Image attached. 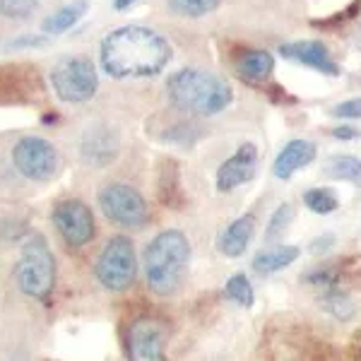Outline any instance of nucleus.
Here are the masks:
<instances>
[{"label": "nucleus", "instance_id": "nucleus-19", "mask_svg": "<svg viewBox=\"0 0 361 361\" xmlns=\"http://www.w3.org/2000/svg\"><path fill=\"white\" fill-rule=\"evenodd\" d=\"M301 255V250L296 246H272L260 250L253 258V270L258 275H275V272L284 270V267L294 265L296 258Z\"/></svg>", "mask_w": 361, "mask_h": 361}, {"label": "nucleus", "instance_id": "nucleus-15", "mask_svg": "<svg viewBox=\"0 0 361 361\" xmlns=\"http://www.w3.org/2000/svg\"><path fill=\"white\" fill-rule=\"evenodd\" d=\"M316 159V145L308 142V140H292L282 147V152L277 154L275 164H272V173L277 178L287 180L292 178L299 169L308 166Z\"/></svg>", "mask_w": 361, "mask_h": 361}, {"label": "nucleus", "instance_id": "nucleus-34", "mask_svg": "<svg viewBox=\"0 0 361 361\" xmlns=\"http://www.w3.org/2000/svg\"><path fill=\"white\" fill-rule=\"evenodd\" d=\"M133 3H135V0H114L116 10H126V8H130Z\"/></svg>", "mask_w": 361, "mask_h": 361}, {"label": "nucleus", "instance_id": "nucleus-18", "mask_svg": "<svg viewBox=\"0 0 361 361\" xmlns=\"http://www.w3.org/2000/svg\"><path fill=\"white\" fill-rule=\"evenodd\" d=\"M157 195L164 205L178 209V205L183 202V190H180V173H178V164L173 159H164L159 161V176H157Z\"/></svg>", "mask_w": 361, "mask_h": 361}, {"label": "nucleus", "instance_id": "nucleus-27", "mask_svg": "<svg viewBox=\"0 0 361 361\" xmlns=\"http://www.w3.org/2000/svg\"><path fill=\"white\" fill-rule=\"evenodd\" d=\"M306 282L313 284L316 289H323V292L340 289V270L337 267H318V270L308 272Z\"/></svg>", "mask_w": 361, "mask_h": 361}, {"label": "nucleus", "instance_id": "nucleus-31", "mask_svg": "<svg viewBox=\"0 0 361 361\" xmlns=\"http://www.w3.org/2000/svg\"><path fill=\"white\" fill-rule=\"evenodd\" d=\"M46 44L44 37H25V39H15V42L8 44V49H22V46H42Z\"/></svg>", "mask_w": 361, "mask_h": 361}, {"label": "nucleus", "instance_id": "nucleus-3", "mask_svg": "<svg viewBox=\"0 0 361 361\" xmlns=\"http://www.w3.org/2000/svg\"><path fill=\"white\" fill-rule=\"evenodd\" d=\"M145 277L157 296H171L180 287L190 263L188 236L178 229L159 231L145 248Z\"/></svg>", "mask_w": 361, "mask_h": 361}, {"label": "nucleus", "instance_id": "nucleus-16", "mask_svg": "<svg viewBox=\"0 0 361 361\" xmlns=\"http://www.w3.org/2000/svg\"><path fill=\"white\" fill-rule=\"evenodd\" d=\"M234 70L243 82L265 85L272 78V73H275V58H272V54H267V51L253 49L236 58Z\"/></svg>", "mask_w": 361, "mask_h": 361}, {"label": "nucleus", "instance_id": "nucleus-21", "mask_svg": "<svg viewBox=\"0 0 361 361\" xmlns=\"http://www.w3.org/2000/svg\"><path fill=\"white\" fill-rule=\"evenodd\" d=\"M325 173H328L330 178L349 180V183L361 188V159H357V157H349V154L330 157V159L325 161Z\"/></svg>", "mask_w": 361, "mask_h": 361}, {"label": "nucleus", "instance_id": "nucleus-9", "mask_svg": "<svg viewBox=\"0 0 361 361\" xmlns=\"http://www.w3.org/2000/svg\"><path fill=\"white\" fill-rule=\"evenodd\" d=\"M13 164L25 178L51 180L58 171V152L49 140L27 135L15 145Z\"/></svg>", "mask_w": 361, "mask_h": 361}, {"label": "nucleus", "instance_id": "nucleus-24", "mask_svg": "<svg viewBox=\"0 0 361 361\" xmlns=\"http://www.w3.org/2000/svg\"><path fill=\"white\" fill-rule=\"evenodd\" d=\"M304 202L306 207L311 209V212L316 214H330L335 212L337 207H340V202H337V195L333 190L328 188H311L304 193Z\"/></svg>", "mask_w": 361, "mask_h": 361}, {"label": "nucleus", "instance_id": "nucleus-7", "mask_svg": "<svg viewBox=\"0 0 361 361\" xmlns=\"http://www.w3.org/2000/svg\"><path fill=\"white\" fill-rule=\"evenodd\" d=\"M99 207L111 222L128 226V229H142L149 222V205L133 185L128 183H106L99 188Z\"/></svg>", "mask_w": 361, "mask_h": 361}, {"label": "nucleus", "instance_id": "nucleus-2", "mask_svg": "<svg viewBox=\"0 0 361 361\" xmlns=\"http://www.w3.org/2000/svg\"><path fill=\"white\" fill-rule=\"evenodd\" d=\"M169 102L188 116H217L234 102V90L224 78L200 68L176 70L166 80Z\"/></svg>", "mask_w": 361, "mask_h": 361}, {"label": "nucleus", "instance_id": "nucleus-20", "mask_svg": "<svg viewBox=\"0 0 361 361\" xmlns=\"http://www.w3.org/2000/svg\"><path fill=\"white\" fill-rule=\"evenodd\" d=\"M87 13V0H73V3L63 5L61 10H56L54 15H49L42 22V32L44 34H63L70 27H75L82 15Z\"/></svg>", "mask_w": 361, "mask_h": 361}, {"label": "nucleus", "instance_id": "nucleus-30", "mask_svg": "<svg viewBox=\"0 0 361 361\" xmlns=\"http://www.w3.org/2000/svg\"><path fill=\"white\" fill-rule=\"evenodd\" d=\"M330 114L337 116V118H361V97L347 99V102H342V104H335Z\"/></svg>", "mask_w": 361, "mask_h": 361}, {"label": "nucleus", "instance_id": "nucleus-13", "mask_svg": "<svg viewBox=\"0 0 361 361\" xmlns=\"http://www.w3.org/2000/svg\"><path fill=\"white\" fill-rule=\"evenodd\" d=\"M255 166H258V149L255 145H241L234 154L226 161H222V166L217 169V188L222 193L238 188V185L248 183L255 176Z\"/></svg>", "mask_w": 361, "mask_h": 361}, {"label": "nucleus", "instance_id": "nucleus-25", "mask_svg": "<svg viewBox=\"0 0 361 361\" xmlns=\"http://www.w3.org/2000/svg\"><path fill=\"white\" fill-rule=\"evenodd\" d=\"M173 13L183 17H202L209 15L222 5V0H169Z\"/></svg>", "mask_w": 361, "mask_h": 361}, {"label": "nucleus", "instance_id": "nucleus-33", "mask_svg": "<svg viewBox=\"0 0 361 361\" xmlns=\"http://www.w3.org/2000/svg\"><path fill=\"white\" fill-rule=\"evenodd\" d=\"M333 135L337 140H352V137H357L359 133H357V128H352V126H342V128H335Z\"/></svg>", "mask_w": 361, "mask_h": 361}, {"label": "nucleus", "instance_id": "nucleus-17", "mask_svg": "<svg viewBox=\"0 0 361 361\" xmlns=\"http://www.w3.org/2000/svg\"><path fill=\"white\" fill-rule=\"evenodd\" d=\"M253 231H255L253 214H243V217L234 219V222L226 226L217 238L219 253L226 255V258H238V255H243L250 243V238H253Z\"/></svg>", "mask_w": 361, "mask_h": 361}, {"label": "nucleus", "instance_id": "nucleus-8", "mask_svg": "<svg viewBox=\"0 0 361 361\" xmlns=\"http://www.w3.org/2000/svg\"><path fill=\"white\" fill-rule=\"evenodd\" d=\"M44 80L34 63H0V106H29L44 99Z\"/></svg>", "mask_w": 361, "mask_h": 361}, {"label": "nucleus", "instance_id": "nucleus-12", "mask_svg": "<svg viewBox=\"0 0 361 361\" xmlns=\"http://www.w3.org/2000/svg\"><path fill=\"white\" fill-rule=\"evenodd\" d=\"M121 142H118V133L106 123H97L92 128H87L82 142H80V154L90 166H109L111 161L118 157Z\"/></svg>", "mask_w": 361, "mask_h": 361}, {"label": "nucleus", "instance_id": "nucleus-14", "mask_svg": "<svg viewBox=\"0 0 361 361\" xmlns=\"http://www.w3.org/2000/svg\"><path fill=\"white\" fill-rule=\"evenodd\" d=\"M279 54L289 61H296L301 66H308L323 75H330V78H337L340 75V68L330 56L328 46L323 42H316V39H304V42H292V44H282L279 46Z\"/></svg>", "mask_w": 361, "mask_h": 361}, {"label": "nucleus", "instance_id": "nucleus-10", "mask_svg": "<svg viewBox=\"0 0 361 361\" xmlns=\"http://www.w3.org/2000/svg\"><path fill=\"white\" fill-rule=\"evenodd\" d=\"M58 234L73 248H82L94 238V212L82 200H61L51 212Z\"/></svg>", "mask_w": 361, "mask_h": 361}, {"label": "nucleus", "instance_id": "nucleus-5", "mask_svg": "<svg viewBox=\"0 0 361 361\" xmlns=\"http://www.w3.org/2000/svg\"><path fill=\"white\" fill-rule=\"evenodd\" d=\"M94 272L99 284L104 289H109V292H126V289H130L137 277L135 246H133L130 238H109L106 246L102 248V253L97 258Z\"/></svg>", "mask_w": 361, "mask_h": 361}, {"label": "nucleus", "instance_id": "nucleus-28", "mask_svg": "<svg viewBox=\"0 0 361 361\" xmlns=\"http://www.w3.org/2000/svg\"><path fill=\"white\" fill-rule=\"evenodd\" d=\"M37 10V0H0V15L8 20H25Z\"/></svg>", "mask_w": 361, "mask_h": 361}, {"label": "nucleus", "instance_id": "nucleus-22", "mask_svg": "<svg viewBox=\"0 0 361 361\" xmlns=\"http://www.w3.org/2000/svg\"><path fill=\"white\" fill-rule=\"evenodd\" d=\"M320 306H323L325 311H328L330 316L337 318V320H349L354 316V311H357L352 296H349L347 292H342V289H330V292H323V296H320Z\"/></svg>", "mask_w": 361, "mask_h": 361}, {"label": "nucleus", "instance_id": "nucleus-32", "mask_svg": "<svg viewBox=\"0 0 361 361\" xmlns=\"http://www.w3.org/2000/svg\"><path fill=\"white\" fill-rule=\"evenodd\" d=\"M333 243H335V236L328 234V236H323V238H316V241L311 243V250H313V253H320V250L325 253V250L333 246Z\"/></svg>", "mask_w": 361, "mask_h": 361}, {"label": "nucleus", "instance_id": "nucleus-4", "mask_svg": "<svg viewBox=\"0 0 361 361\" xmlns=\"http://www.w3.org/2000/svg\"><path fill=\"white\" fill-rule=\"evenodd\" d=\"M20 289L32 299L49 301L56 289V258L42 234L29 236L15 267Z\"/></svg>", "mask_w": 361, "mask_h": 361}, {"label": "nucleus", "instance_id": "nucleus-26", "mask_svg": "<svg viewBox=\"0 0 361 361\" xmlns=\"http://www.w3.org/2000/svg\"><path fill=\"white\" fill-rule=\"evenodd\" d=\"M294 219V207L289 205V202H282L275 212H272L270 222H267V231H265V238L267 241H275L284 234V229H287L289 224H292Z\"/></svg>", "mask_w": 361, "mask_h": 361}, {"label": "nucleus", "instance_id": "nucleus-1", "mask_svg": "<svg viewBox=\"0 0 361 361\" xmlns=\"http://www.w3.org/2000/svg\"><path fill=\"white\" fill-rule=\"evenodd\" d=\"M102 68L111 78H154L171 61V46L154 29L126 25L106 34L102 42Z\"/></svg>", "mask_w": 361, "mask_h": 361}, {"label": "nucleus", "instance_id": "nucleus-6", "mask_svg": "<svg viewBox=\"0 0 361 361\" xmlns=\"http://www.w3.org/2000/svg\"><path fill=\"white\" fill-rule=\"evenodd\" d=\"M51 85L61 102L82 104L90 102L99 90V75L90 58L70 56L58 61L51 70Z\"/></svg>", "mask_w": 361, "mask_h": 361}, {"label": "nucleus", "instance_id": "nucleus-23", "mask_svg": "<svg viewBox=\"0 0 361 361\" xmlns=\"http://www.w3.org/2000/svg\"><path fill=\"white\" fill-rule=\"evenodd\" d=\"M224 294L229 301L234 304L243 306V308H250L255 301V292H253V284L248 282L246 275H231L226 279V287H224Z\"/></svg>", "mask_w": 361, "mask_h": 361}, {"label": "nucleus", "instance_id": "nucleus-29", "mask_svg": "<svg viewBox=\"0 0 361 361\" xmlns=\"http://www.w3.org/2000/svg\"><path fill=\"white\" fill-rule=\"evenodd\" d=\"M361 10V0H357V3H352L349 8L345 10V13H335L330 20H313V27H323V29H333L337 25H345L347 20H352V17H357Z\"/></svg>", "mask_w": 361, "mask_h": 361}, {"label": "nucleus", "instance_id": "nucleus-11", "mask_svg": "<svg viewBox=\"0 0 361 361\" xmlns=\"http://www.w3.org/2000/svg\"><path fill=\"white\" fill-rule=\"evenodd\" d=\"M128 361H166L164 328L154 318H137L130 323L126 337Z\"/></svg>", "mask_w": 361, "mask_h": 361}]
</instances>
